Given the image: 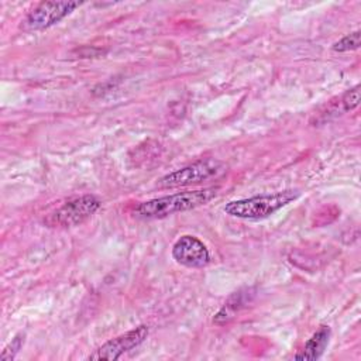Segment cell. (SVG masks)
I'll return each instance as SVG.
<instances>
[{"label": "cell", "instance_id": "cell-1", "mask_svg": "<svg viewBox=\"0 0 361 361\" xmlns=\"http://www.w3.org/2000/svg\"><path fill=\"white\" fill-rule=\"evenodd\" d=\"M217 186L176 192L172 195H165L161 197H154L145 202L138 203L133 209V216L137 219L151 220V219H164L175 213L188 212L203 204H207L219 193Z\"/></svg>", "mask_w": 361, "mask_h": 361}, {"label": "cell", "instance_id": "cell-2", "mask_svg": "<svg viewBox=\"0 0 361 361\" xmlns=\"http://www.w3.org/2000/svg\"><path fill=\"white\" fill-rule=\"evenodd\" d=\"M299 197L298 190H282L267 195H257L226 203L224 213L244 220H262L288 206Z\"/></svg>", "mask_w": 361, "mask_h": 361}, {"label": "cell", "instance_id": "cell-3", "mask_svg": "<svg viewBox=\"0 0 361 361\" xmlns=\"http://www.w3.org/2000/svg\"><path fill=\"white\" fill-rule=\"evenodd\" d=\"M228 172L226 162L216 158H203L180 169L169 172L158 180V188H183L223 178Z\"/></svg>", "mask_w": 361, "mask_h": 361}, {"label": "cell", "instance_id": "cell-4", "mask_svg": "<svg viewBox=\"0 0 361 361\" xmlns=\"http://www.w3.org/2000/svg\"><path fill=\"white\" fill-rule=\"evenodd\" d=\"M100 207V200L93 195H82L72 197L49 214L45 216L44 224L51 228L75 227L86 221Z\"/></svg>", "mask_w": 361, "mask_h": 361}, {"label": "cell", "instance_id": "cell-5", "mask_svg": "<svg viewBox=\"0 0 361 361\" xmlns=\"http://www.w3.org/2000/svg\"><path fill=\"white\" fill-rule=\"evenodd\" d=\"M80 4L78 1H42L25 16L21 28L25 31L49 28L68 17Z\"/></svg>", "mask_w": 361, "mask_h": 361}, {"label": "cell", "instance_id": "cell-6", "mask_svg": "<svg viewBox=\"0 0 361 361\" xmlns=\"http://www.w3.org/2000/svg\"><path fill=\"white\" fill-rule=\"evenodd\" d=\"M147 336H148V327L141 324L133 330H128L124 334H120L106 341L99 348H96L92 354H89L86 360H92V361L117 360L123 354L138 347L147 338Z\"/></svg>", "mask_w": 361, "mask_h": 361}, {"label": "cell", "instance_id": "cell-7", "mask_svg": "<svg viewBox=\"0 0 361 361\" xmlns=\"http://www.w3.org/2000/svg\"><path fill=\"white\" fill-rule=\"evenodd\" d=\"M173 259L188 268H203L210 262L207 247L197 237L185 234L172 247Z\"/></svg>", "mask_w": 361, "mask_h": 361}, {"label": "cell", "instance_id": "cell-8", "mask_svg": "<svg viewBox=\"0 0 361 361\" xmlns=\"http://www.w3.org/2000/svg\"><path fill=\"white\" fill-rule=\"evenodd\" d=\"M331 336V330L329 326H320L317 331L305 343L302 350L295 354V360H317L324 353L329 340Z\"/></svg>", "mask_w": 361, "mask_h": 361}, {"label": "cell", "instance_id": "cell-9", "mask_svg": "<svg viewBox=\"0 0 361 361\" xmlns=\"http://www.w3.org/2000/svg\"><path fill=\"white\" fill-rule=\"evenodd\" d=\"M358 103H360V85H355L354 87L345 90L340 97H337V102H330L326 111L322 113L320 120L326 121L331 116H334V117L341 116V114L355 109L358 106Z\"/></svg>", "mask_w": 361, "mask_h": 361}, {"label": "cell", "instance_id": "cell-10", "mask_svg": "<svg viewBox=\"0 0 361 361\" xmlns=\"http://www.w3.org/2000/svg\"><path fill=\"white\" fill-rule=\"evenodd\" d=\"M252 293H250V289L247 290H238L235 293H233L228 300L224 303V306L214 314L213 317V323L221 326V324H226L228 323L234 316L235 313L245 306V303L250 300V296Z\"/></svg>", "mask_w": 361, "mask_h": 361}, {"label": "cell", "instance_id": "cell-11", "mask_svg": "<svg viewBox=\"0 0 361 361\" xmlns=\"http://www.w3.org/2000/svg\"><path fill=\"white\" fill-rule=\"evenodd\" d=\"M360 44H361V32L360 31H354L351 34L344 35L341 39L336 41L331 48L336 52H348V51L358 49Z\"/></svg>", "mask_w": 361, "mask_h": 361}, {"label": "cell", "instance_id": "cell-12", "mask_svg": "<svg viewBox=\"0 0 361 361\" xmlns=\"http://www.w3.org/2000/svg\"><path fill=\"white\" fill-rule=\"evenodd\" d=\"M24 344V334L20 333L17 336H14V338L4 347V350L0 354V360L1 361H11L16 358V355L18 354V351L21 350Z\"/></svg>", "mask_w": 361, "mask_h": 361}]
</instances>
